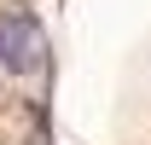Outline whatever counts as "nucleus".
<instances>
[{"label": "nucleus", "instance_id": "obj_1", "mask_svg": "<svg viewBox=\"0 0 151 145\" xmlns=\"http://www.w3.org/2000/svg\"><path fill=\"white\" fill-rule=\"evenodd\" d=\"M0 64H12V70H29V64H41V29L23 18V12L0 18Z\"/></svg>", "mask_w": 151, "mask_h": 145}]
</instances>
